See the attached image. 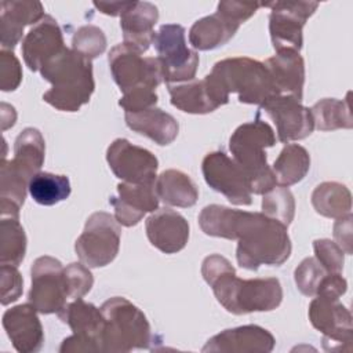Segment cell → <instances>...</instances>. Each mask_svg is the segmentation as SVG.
I'll list each match as a JSON object with an SVG mask.
<instances>
[{"instance_id":"obj_33","label":"cell","mask_w":353,"mask_h":353,"mask_svg":"<svg viewBox=\"0 0 353 353\" xmlns=\"http://www.w3.org/2000/svg\"><path fill=\"white\" fill-rule=\"evenodd\" d=\"M350 94H347L349 98ZM324 98L310 108L314 128L320 131H334L339 128H352L353 119L349 99Z\"/></svg>"},{"instance_id":"obj_31","label":"cell","mask_w":353,"mask_h":353,"mask_svg":"<svg viewBox=\"0 0 353 353\" xmlns=\"http://www.w3.org/2000/svg\"><path fill=\"white\" fill-rule=\"evenodd\" d=\"M310 168L309 152L298 143H287L274 160L272 171L280 186H291L301 182Z\"/></svg>"},{"instance_id":"obj_24","label":"cell","mask_w":353,"mask_h":353,"mask_svg":"<svg viewBox=\"0 0 353 353\" xmlns=\"http://www.w3.org/2000/svg\"><path fill=\"white\" fill-rule=\"evenodd\" d=\"M62 323L68 324L79 339L85 342L92 352H102L101 336L105 325V317L95 305L83 301V298L68 302L58 313Z\"/></svg>"},{"instance_id":"obj_11","label":"cell","mask_w":353,"mask_h":353,"mask_svg":"<svg viewBox=\"0 0 353 353\" xmlns=\"http://www.w3.org/2000/svg\"><path fill=\"white\" fill-rule=\"evenodd\" d=\"M307 316L312 325L323 334L325 350H352V314L339 298L316 295L309 305Z\"/></svg>"},{"instance_id":"obj_32","label":"cell","mask_w":353,"mask_h":353,"mask_svg":"<svg viewBox=\"0 0 353 353\" xmlns=\"http://www.w3.org/2000/svg\"><path fill=\"white\" fill-rule=\"evenodd\" d=\"M26 254V234L19 215H0V265L18 266Z\"/></svg>"},{"instance_id":"obj_15","label":"cell","mask_w":353,"mask_h":353,"mask_svg":"<svg viewBox=\"0 0 353 353\" xmlns=\"http://www.w3.org/2000/svg\"><path fill=\"white\" fill-rule=\"evenodd\" d=\"M259 109L273 120L279 141L283 143L305 139L314 130L310 109L292 97L274 95L263 102Z\"/></svg>"},{"instance_id":"obj_17","label":"cell","mask_w":353,"mask_h":353,"mask_svg":"<svg viewBox=\"0 0 353 353\" xmlns=\"http://www.w3.org/2000/svg\"><path fill=\"white\" fill-rule=\"evenodd\" d=\"M109 204L114 210V219L121 226H135L146 212H154L159 207L154 182H121L117 185V196H112Z\"/></svg>"},{"instance_id":"obj_30","label":"cell","mask_w":353,"mask_h":353,"mask_svg":"<svg viewBox=\"0 0 353 353\" xmlns=\"http://www.w3.org/2000/svg\"><path fill=\"white\" fill-rule=\"evenodd\" d=\"M310 200L316 212L325 218L338 219L352 214L350 190L339 182H321L312 192Z\"/></svg>"},{"instance_id":"obj_20","label":"cell","mask_w":353,"mask_h":353,"mask_svg":"<svg viewBox=\"0 0 353 353\" xmlns=\"http://www.w3.org/2000/svg\"><path fill=\"white\" fill-rule=\"evenodd\" d=\"M1 323L15 350L36 353L43 347L44 331L37 310L32 303L17 305L6 310Z\"/></svg>"},{"instance_id":"obj_14","label":"cell","mask_w":353,"mask_h":353,"mask_svg":"<svg viewBox=\"0 0 353 353\" xmlns=\"http://www.w3.org/2000/svg\"><path fill=\"white\" fill-rule=\"evenodd\" d=\"M106 161L113 174L123 182L149 183L157 178V157L125 138H117L108 146Z\"/></svg>"},{"instance_id":"obj_8","label":"cell","mask_w":353,"mask_h":353,"mask_svg":"<svg viewBox=\"0 0 353 353\" xmlns=\"http://www.w3.org/2000/svg\"><path fill=\"white\" fill-rule=\"evenodd\" d=\"M120 239L121 228L114 216L97 211L87 218L84 229L74 243V251L85 266L103 268L117 256Z\"/></svg>"},{"instance_id":"obj_3","label":"cell","mask_w":353,"mask_h":353,"mask_svg":"<svg viewBox=\"0 0 353 353\" xmlns=\"http://www.w3.org/2000/svg\"><path fill=\"white\" fill-rule=\"evenodd\" d=\"M41 77L51 83L43 94L44 102L62 112H77L90 102L95 90L91 59L65 47L41 69Z\"/></svg>"},{"instance_id":"obj_13","label":"cell","mask_w":353,"mask_h":353,"mask_svg":"<svg viewBox=\"0 0 353 353\" xmlns=\"http://www.w3.org/2000/svg\"><path fill=\"white\" fill-rule=\"evenodd\" d=\"M201 172L207 185L223 194L232 204L250 205L252 192L250 182L237 163L223 152L207 153L201 163Z\"/></svg>"},{"instance_id":"obj_29","label":"cell","mask_w":353,"mask_h":353,"mask_svg":"<svg viewBox=\"0 0 353 353\" xmlns=\"http://www.w3.org/2000/svg\"><path fill=\"white\" fill-rule=\"evenodd\" d=\"M157 197L167 205L188 208L196 204L199 188L194 181L179 170H165L154 181Z\"/></svg>"},{"instance_id":"obj_22","label":"cell","mask_w":353,"mask_h":353,"mask_svg":"<svg viewBox=\"0 0 353 353\" xmlns=\"http://www.w3.org/2000/svg\"><path fill=\"white\" fill-rule=\"evenodd\" d=\"M0 11V44L7 51H12L19 43L26 25H36L46 15L40 1L28 0L1 1Z\"/></svg>"},{"instance_id":"obj_21","label":"cell","mask_w":353,"mask_h":353,"mask_svg":"<svg viewBox=\"0 0 353 353\" xmlns=\"http://www.w3.org/2000/svg\"><path fill=\"white\" fill-rule=\"evenodd\" d=\"M148 240L164 254H175L185 248L189 240V223L176 211L156 210L145 222Z\"/></svg>"},{"instance_id":"obj_28","label":"cell","mask_w":353,"mask_h":353,"mask_svg":"<svg viewBox=\"0 0 353 353\" xmlns=\"http://www.w3.org/2000/svg\"><path fill=\"white\" fill-rule=\"evenodd\" d=\"M46 157V142L37 128H23L14 142L12 167L26 179H32L40 172Z\"/></svg>"},{"instance_id":"obj_35","label":"cell","mask_w":353,"mask_h":353,"mask_svg":"<svg viewBox=\"0 0 353 353\" xmlns=\"http://www.w3.org/2000/svg\"><path fill=\"white\" fill-rule=\"evenodd\" d=\"M262 196V212L288 228L295 215V200L290 189L276 185Z\"/></svg>"},{"instance_id":"obj_7","label":"cell","mask_w":353,"mask_h":353,"mask_svg":"<svg viewBox=\"0 0 353 353\" xmlns=\"http://www.w3.org/2000/svg\"><path fill=\"white\" fill-rule=\"evenodd\" d=\"M185 33V28L179 23H164L154 33L152 44L167 85L190 81L196 76L199 55L188 47Z\"/></svg>"},{"instance_id":"obj_18","label":"cell","mask_w":353,"mask_h":353,"mask_svg":"<svg viewBox=\"0 0 353 353\" xmlns=\"http://www.w3.org/2000/svg\"><path fill=\"white\" fill-rule=\"evenodd\" d=\"M65 48L63 36L58 22L51 15H44L33 25L22 40V57L33 72L40 69Z\"/></svg>"},{"instance_id":"obj_1","label":"cell","mask_w":353,"mask_h":353,"mask_svg":"<svg viewBox=\"0 0 353 353\" xmlns=\"http://www.w3.org/2000/svg\"><path fill=\"white\" fill-rule=\"evenodd\" d=\"M199 225L207 236L237 240V263L248 270L261 265L280 266L291 255L287 226L263 212L210 204L200 211Z\"/></svg>"},{"instance_id":"obj_9","label":"cell","mask_w":353,"mask_h":353,"mask_svg":"<svg viewBox=\"0 0 353 353\" xmlns=\"http://www.w3.org/2000/svg\"><path fill=\"white\" fill-rule=\"evenodd\" d=\"M32 285L28 301L41 314L59 313L69 302L65 268L50 255L39 256L30 268Z\"/></svg>"},{"instance_id":"obj_40","label":"cell","mask_w":353,"mask_h":353,"mask_svg":"<svg viewBox=\"0 0 353 353\" xmlns=\"http://www.w3.org/2000/svg\"><path fill=\"white\" fill-rule=\"evenodd\" d=\"M314 258L330 273H341L345 263V252L330 239H317L313 241Z\"/></svg>"},{"instance_id":"obj_5","label":"cell","mask_w":353,"mask_h":353,"mask_svg":"<svg viewBox=\"0 0 353 353\" xmlns=\"http://www.w3.org/2000/svg\"><path fill=\"white\" fill-rule=\"evenodd\" d=\"M105 325L101 336L102 352H131L149 349L153 342L150 324L141 309L123 296H113L101 306Z\"/></svg>"},{"instance_id":"obj_39","label":"cell","mask_w":353,"mask_h":353,"mask_svg":"<svg viewBox=\"0 0 353 353\" xmlns=\"http://www.w3.org/2000/svg\"><path fill=\"white\" fill-rule=\"evenodd\" d=\"M66 284H68V294L69 301H74L83 298L88 294L94 284L92 273L90 268L81 262H72L65 268Z\"/></svg>"},{"instance_id":"obj_47","label":"cell","mask_w":353,"mask_h":353,"mask_svg":"<svg viewBox=\"0 0 353 353\" xmlns=\"http://www.w3.org/2000/svg\"><path fill=\"white\" fill-rule=\"evenodd\" d=\"M17 120V113L14 106L1 102V131H6L7 128L12 127Z\"/></svg>"},{"instance_id":"obj_25","label":"cell","mask_w":353,"mask_h":353,"mask_svg":"<svg viewBox=\"0 0 353 353\" xmlns=\"http://www.w3.org/2000/svg\"><path fill=\"white\" fill-rule=\"evenodd\" d=\"M277 95L292 97L302 101L305 85V61L298 51L285 50L276 52L265 62Z\"/></svg>"},{"instance_id":"obj_36","label":"cell","mask_w":353,"mask_h":353,"mask_svg":"<svg viewBox=\"0 0 353 353\" xmlns=\"http://www.w3.org/2000/svg\"><path fill=\"white\" fill-rule=\"evenodd\" d=\"M29 179L21 175L11 164V161L1 159L0 167V201L11 203L19 208L23 205L26 192L29 188Z\"/></svg>"},{"instance_id":"obj_34","label":"cell","mask_w":353,"mask_h":353,"mask_svg":"<svg viewBox=\"0 0 353 353\" xmlns=\"http://www.w3.org/2000/svg\"><path fill=\"white\" fill-rule=\"evenodd\" d=\"M70 181L66 175L40 171L29 182L28 192L40 205H54L70 194Z\"/></svg>"},{"instance_id":"obj_16","label":"cell","mask_w":353,"mask_h":353,"mask_svg":"<svg viewBox=\"0 0 353 353\" xmlns=\"http://www.w3.org/2000/svg\"><path fill=\"white\" fill-rule=\"evenodd\" d=\"M171 105L185 113L207 114L229 102V95L210 76L179 84H168Z\"/></svg>"},{"instance_id":"obj_41","label":"cell","mask_w":353,"mask_h":353,"mask_svg":"<svg viewBox=\"0 0 353 353\" xmlns=\"http://www.w3.org/2000/svg\"><path fill=\"white\" fill-rule=\"evenodd\" d=\"M157 94L156 88L148 85L135 87L127 92H123V97L119 101V106L124 109V113H135L149 108L156 106Z\"/></svg>"},{"instance_id":"obj_19","label":"cell","mask_w":353,"mask_h":353,"mask_svg":"<svg viewBox=\"0 0 353 353\" xmlns=\"http://www.w3.org/2000/svg\"><path fill=\"white\" fill-rule=\"evenodd\" d=\"M274 345L276 339L266 328L248 324L221 331L211 336L201 350L205 353H269Z\"/></svg>"},{"instance_id":"obj_12","label":"cell","mask_w":353,"mask_h":353,"mask_svg":"<svg viewBox=\"0 0 353 353\" xmlns=\"http://www.w3.org/2000/svg\"><path fill=\"white\" fill-rule=\"evenodd\" d=\"M108 62L113 80L121 92L139 85L157 88L164 81L156 57H142V54L124 44H117L109 51Z\"/></svg>"},{"instance_id":"obj_46","label":"cell","mask_w":353,"mask_h":353,"mask_svg":"<svg viewBox=\"0 0 353 353\" xmlns=\"http://www.w3.org/2000/svg\"><path fill=\"white\" fill-rule=\"evenodd\" d=\"M134 1H94V7L105 14V15H110V17H117L121 15L124 11H127Z\"/></svg>"},{"instance_id":"obj_26","label":"cell","mask_w":353,"mask_h":353,"mask_svg":"<svg viewBox=\"0 0 353 353\" xmlns=\"http://www.w3.org/2000/svg\"><path fill=\"white\" fill-rule=\"evenodd\" d=\"M124 120L130 130L148 137L160 146L170 145L179 132L175 117L156 106L135 113H124Z\"/></svg>"},{"instance_id":"obj_38","label":"cell","mask_w":353,"mask_h":353,"mask_svg":"<svg viewBox=\"0 0 353 353\" xmlns=\"http://www.w3.org/2000/svg\"><path fill=\"white\" fill-rule=\"evenodd\" d=\"M72 50L88 59H94L105 52L106 36L95 25L80 26L72 37Z\"/></svg>"},{"instance_id":"obj_2","label":"cell","mask_w":353,"mask_h":353,"mask_svg":"<svg viewBox=\"0 0 353 353\" xmlns=\"http://www.w3.org/2000/svg\"><path fill=\"white\" fill-rule=\"evenodd\" d=\"M201 276L212 288L216 301L233 314L270 312L283 301L279 279H239L229 259L219 254L204 258Z\"/></svg>"},{"instance_id":"obj_45","label":"cell","mask_w":353,"mask_h":353,"mask_svg":"<svg viewBox=\"0 0 353 353\" xmlns=\"http://www.w3.org/2000/svg\"><path fill=\"white\" fill-rule=\"evenodd\" d=\"M352 214H347L342 218H338L334 225V239L335 243L342 248L347 255L353 252L352 248Z\"/></svg>"},{"instance_id":"obj_6","label":"cell","mask_w":353,"mask_h":353,"mask_svg":"<svg viewBox=\"0 0 353 353\" xmlns=\"http://www.w3.org/2000/svg\"><path fill=\"white\" fill-rule=\"evenodd\" d=\"M210 76L228 95L236 92L241 103L261 106L277 95L265 63L248 57H233L218 61L212 66Z\"/></svg>"},{"instance_id":"obj_4","label":"cell","mask_w":353,"mask_h":353,"mask_svg":"<svg viewBox=\"0 0 353 353\" xmlns=\"http://www.w3.org/2000/svg\"><path fill=\"white\" fill-rule=\"evenodd\" d=\"M274 143L273 128L261 119L239 125L229 139L232 159L243 170L254 194H265L277 185L266 159V148Z\"/></svg>"},{"instance_id":"obj_43","label":"cell","mask_w":353,"mask_h":353,"mask_svg":"<svg viewBox=\"0 0 353 353\" xmlns=\"http://www.w3.org/2000/svg\"><path fill=\"white\" fill-rule=\"evenodd\" d=\"M0 287H1V305L7 306L15 302L23 290V279L17 266L1 265L0 266Z\"/></svg>"},{"instance_id":"obj_10","label":"cell","mask_w":353,"mask_h":353,"mask_svg":"<svg viewBox=\"0 0 353 353\" xmlns=\"http://www.w3.org/2000/svg\"><path fill=\"white\" fill-rule=\"evenodd\" d=\"M269 7V33L276 52L301 51L303 44V26L319 7L316 1H270L261 3Z\"/></svg>"},{"instance_id":"obj_27","label":"cell","mask_w":353,"mask_h":353,"mask_svg":"<svg viewBox=\"0 0 353 353\" xmlns=\"http://www.w3.org/2000/svg\"><path fill=\"white\" fill-rule=\"evenodd\" d=\"M240 23L215 11L197 19L189 30V43L194 50L208 51L225 46L239 30Z\"/></svg>"},{"instance_id":"obj_42","label":"cell","mask_w":353,"mask_h":353,"mask_svg":"<svg viewBox=\"0 0 353 353\" xmlns=\"http://www.w3.org/2000/svg\"><path fill=\"white\" fill-rule=\"evenodd\" d=\"M22 81V68L12 51H0V88L1 91H14Z\"/></svg>"},{"instance_id":"obj_23","label":"cell","mask_w":353,"mask_h":353,"mask_svg":"<svg viewBox=\"0 0 353 353\" xmlns=\"http://www.w3.org/2000/svg\"><path fill=\"white\" fill-rule=\"evenodd\" d=\"M159 19V10L149 1H134L132 6L120 15L123 44L143 54L149 50L154 39V25Z\"/></svg>"},{"instance_id":"obj_44","label":"cell","mask_w":353,"mask_h":353,"mask_svg":"<svg viewBox=\"0 0 353 353\" xmlns=\"http://www.w3.org/2000/svg\"><path fill=\"white\" fill-rule=\"evenodd\" d=\"M261 7V3H243V1H233V0H225L219 1L216 11L225 14L228 18L237 23H244L247 19H250Z\"/></svg>"},{"instance_id":"obj_37","label":"cell","mask_w":353,"mask_h":353,"mask_svg":"<svg viewBox=\"0 0 353 353\" xmlns=\"http://www.w3.org/2000/svg\"><path fill=\"white\" fill-rule=\"evenodd\" d=\"M330 274L321 263L314 258H305L294 270L296 288L306 296H316L323 280Z\"/></svg>"}]
</instances>
